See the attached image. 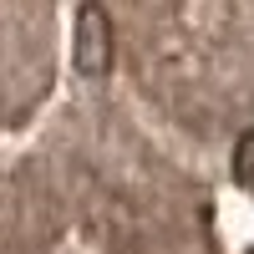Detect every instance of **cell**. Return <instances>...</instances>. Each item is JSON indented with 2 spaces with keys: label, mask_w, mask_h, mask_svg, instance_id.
Masks as SVG:
<instances>
[{
  "label": "cell",
  "mask_w": 254,
  "mask_h": 254,
  "mask_svg": "<svg viewBox=\"0 0 254 254\" xmlns=\"http://www.w3.org/2000/svg\"><path fill=\"white\" fill-rule=\"evenodd\" d=\"M112 66V20L102 5H81L76 10V71L81 76H102Z\"/></svg>",
  "instance_id": "obj_1"
},
{
  "label": "cell",
  "mask_w": 254,
  "mask_h": 254,
  "mask_svg": "<svg viewBox=\"0 0 254 254\" xmlns=\"http://www.w3.org/2000/svg\"><path fill=\"white\" fill-rule=\"evenodd\" d=\"M234 173H239L244 188H254V132L239 137V168H234Z\"/></svg>",
  "instance_id": "obj_2"
}]
</instances>
